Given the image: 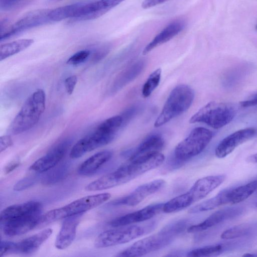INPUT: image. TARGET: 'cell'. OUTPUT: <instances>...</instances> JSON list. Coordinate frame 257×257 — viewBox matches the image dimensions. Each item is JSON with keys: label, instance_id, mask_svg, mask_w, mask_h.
I'll use <instances>...</instances> for the list:
<instances>
[{"label": "cell", "instance_id": "obj_8", "mask_svg": "<svg viewBox=\"0 0 257 257\" xmlns=\"http://www.w3.org/2000/svg\"><path fill=\"white\" fill-rule=\"evenodd\" d=\"M212 137V132L207 128L203 127L193 128L176 147L175 158L185 161L197 156L206 148Z\"/></svg>", "mask_w": 257, "mask_h": 257}, {"label": "cell", "instance_id": "obj_26", "mask_svg": "<svg viewBox=\"0 0 257 257\" xmlns=\"http://www.w3.org/2000/svg\"><path fill=\"white\" fill-rule=\"evenodd\" d=\"M33 43L34 40L32 39H22L1 45L0 61L26 49Z\"/></svg>", "mask_w": 257, "mask_h": 257}, {"label": "cell", "instance_id": "obj_1", "mask_svg": "<svg viewBox=\"0 0 257 257\" xmlns=\"http://www.w3.org/2000/svg\"><path fill=\"white\" fill-rule=\"evenodd\" d=\"M164 161L165 156L161 152L128 160L116 170L88 184L85 189L88 191H100L123 184L158 167Z\"/></svg>", "mask_w": 257, "mask_h": 257}, {"label": "cell", "instance_id": "obj_24", "mask_svg": "<svg viewBox=\"0 0 257 257\" xmlns=\"http://www.w3.org/2000/svg\"><path fill=\"white\" fill-rule=\"evenodd\" d=\"M257 191V180L236 188L228 189L229 204L241 202Z\"/></svg>", "mask_w": 257, "mask_h": 257}, {"label": "cell", "instance_id": "obj_4", "mask_svg": "<svg viewBox=\"0 0 257 257\" xmlns=\"http://www.w3.org/2000/svg\"><path fill=\"white\" fill-rule=\"evenodd\" d=\"M46 94L42 89H38L27 99L22 108L11 122L9 132L18 135L34 127L44 112Z\"/></svg>", "mask_w": 257, "mask_h": 257}, {"label": "cell", "instance_id": "obj_9", "mask_svg": "<svg viewBox=\"0 0 257 257\" xmlns=\"http://www.w3.org/2000/svg\"><path fill=\"white\" fill-rule=\"evenodd\" d=\"M145 233L144 227L138 225H126L105 230L100 233L94 241L96 248H105L128 242Z\"/></svg>", "mask_w": 257, "mask_h": 257}, {"label": "cell", "instance_id": "obj_7", "mask_svg": "<svg viewBox=\"0 0 257 257\" xmlns=\"http://www.w3.org/2000/svg\"><path fill=\"white\" fill-rule=\"evenodd\" d=\"M236 113V108L231 103L211 101L190 117L189 122L204 123L213 128L218 129L231 122Z\"/></svg>", "mask_w": 257, "mask_h": 257}, {"label": "cell", "instance_id": "obj_13", "mask_svg": "<svg viewBox=\"0 0 257 257\" xmlns=\"http://www.w3.org/2000/svg\"><path fill=\"white\" fill-rule=\"evenodd\" d=\"M165 184V181L163 179L150 181L138 186L127 195L113 201L111 204L113 205L136 206L149 196L160 190Z\"/></svg>", "mask_w": 257, "mask_h": 257}, {"label": "cell", "instance_id": "obj_20", "mask_svg": "<svg viewBox=\"0 0 257 257\" xmlns=\"http://www.w3.org/2000/svg\"><path fill=\"white\" fill-rule=\"evenodd\" d=\"M52 232L51 228H48L16 243L14 252L30 254L36 251L49 238Z\"/></svg>", "mask_w": 257, "mask_h": 257}, {"label": "cell", "instance_id": "obj_32", "mask_svg": "<svg viewBox=\"0 0 257 257\" xmlns=\"http://www.w3.org/2000/svg\"><path fill=\"white\" fill-rule=\"evenodd\" d=\"M90 54V51L87 50L79 51L71 56L67 61L69 65H76L85 61Z\"/></svg>", "mask_w": 257, "mask_h": 257}, {"label": "cell", "instance_id": "obj_25", "mask_svg": "<svg viewBox=\"0 0 257 257\" xmlns=\"http://www.w3.org/2000/svg\"><path fill=\"white\" fill-rule=\"evenodd\" d=\"M228 189L220 192L212 198L204 201L190 208L189 213H197L214 209L220 206L229 204Z\"/></svg>", "mask_w": 257, "mask_h": 257}, {"label": "cell", "instance_id": "obj_42", "mask_svg": "<svg viewBox=\"0 0 257 257\" xmlns=\"http://www.w3.org/2000/svg\"><path fill=\"white\" fill-rule=\"evenodd\" d=\"M247 160L249 162L257 163V153L250 156Z\"/></svg>", "mask_w": 257, "mask_h": 257}, {"label": "cell", "instance_id": "obj_31", "mask_svg": "<svg viewBox=\"0 0 257 257\" xmlns=\"http://www.w3.org/2000/svg\"><path fill=\"white\" fill-rule=\"evenodd\" d=\"M67 169L66 166L64 165L50 172L44 178V184H52L59 181L65 176Z\"/></svg>", "mask_w": 257, "mask_h": 257}, {"label": "cell", "instance_id": "obj_6", "mask_svg": "<svg viewBox=\"0 0 257 257\" xmlns=\"http://www.w3.org/2000/svg\"><path fill=\"white\" fill-rule=\"evenodd\" d=\"M111 197L103 193L83 197L63 207L50 210L41 216L40 224L50 223L70 216L82 214L107 201Z\"/></svg>", "mask_w": 257, "mask_h": 257}, {"label": "cell", "instance_id": "obj_45", "mask_svg": "<svg viewBox=\"0 0 257 257\" xmlns=\"http://www.w3.org/2000/svg\"><path fill=\"white\" fill-rule=\"evenodd\" d=\"M255 207L257 208V202L255 204Z\"/></svg>", "mask_w": 257, "mask_h": 257}, {"label": "cell", "instance_id": "obj_17", "mask_svg": "<svg viewBox=\"0 0 257 257\" xmlns=\"http://www.w3.org/2000/svg\"><path fill=\"white\" fill-rule=\"evenodd\" d=\"M243 212V209L233 207L220 209L215 211L202 222L189 226V233L201 232L211 228L221 222L237 217Z\"/></svg>", "mask_w": 257, "mask_h": 257}, {"label": "cell", "instance_id": "obj_30", "mask_svg": "<svg viewBox=\"0 0 257 257\" xmlns=\"http://www.w3.org/2000/svg\"><path fill=\"white\" fill-rule=\"evenodd\" d=\"M250 229L246 224L236 225L224 230L220 235L223 239H231L246 235Z\"/></svg>", "mask_w": 257, "mask_h": 257}, {"label": "cell", "instance_id": "obj_37", "mask_svg": "<svg viewBox=\"0 0 257 257\" xmlns=\"http://www.w3.org/2000/svg\"><path fill=\"white\" fill-rule=\"evenodd\" d=\"M125 0H99L102 9L107 13Z\"/></svg>", "mask_w": 257, "mask_h": 257}, {"label": "cell", "instance_id": "obj_22", "mask_svg": "<svg viewBox=\"0 0 257 257\" xmlns=\"http://www.w3.org/2000/svg\"><path fill=\"white\" fill-rule=\"evenodd\" d=\"M164 145V141L158 134H152L145 138L136 148L129 160L160 152Z\"/></svg>", "mask_w": 257, "mask_h": 257}, {"label": "cell", "instance_id": "obj_11", "mask_svg": "<svg viewBox=\"0 0 257 257\" xmlns=\"http://www.w3.org/2000/svg\"><path fill=\"white\" fill-rule=\"evenodd\" d=\"M50 9H40L27 13L9 30L1 34L0 40L3 41L17 35L31 28L50 23L49 13Z\"/></svg>", "mask_w": 257, "mask_h": 257}, {"label": "cell", "instance_id": "obj_19", "mask_svg": "<svg viewBox=\"0 0 257 257\" xmlns=\"http://www.w3.org/2000/svg\"><path fill=\"white\" fill-rule=\"evenodd\" d=\"M81 216L80 214L65 218L55 240V245L57 248L64 249L72 243L76 236Z\"/></svg>", "mask_w": 257, "mask_h": 257}, {"label": "cell", "instance_id": "obj_10", "mask_svg": "<svg viewBox=\"0 0 257 257\" xmlns=\"http://www.w3.org/2000/svg\"><path fill=\"white\" fill-rule=\"evenodd\" d=\"M41 210L42 204L36 201L9 206L1 213V224L40 218Z\"/></svg>", "mask_w": 257, "mask_h": 257}, {"label": "cell", "instance_id": "obj_18", "mask_svg": "<svg viewBox=\"0 0 257 257\" xmlns=\"http://www.w3.org/2000/svg\"><path fill=\"white\" fill-rule=\"evenodd\" d=\"M185 25V22L180 20L170 23L145 47L143 55L147 54L154 48L174 38L183 30Z\"/></svg>", "mask_w": 257, "mask_h": 257}, {"label": "cell", "instance_id": "obj_12", "mask_svg": "<svg viewBox=\"0 0 257 257\" xmlns=\"http://www.w3.org/2000/svg\"><path fill=\"white\" fill-rule=\"evenodd\" d=\"M114 138V136L95 130L77 142L70 151V157L73 159L79 158L88 152L108 144Z\"/></svg>", "mask_w": 257, "mask_h": 257}, {"label": "cell", "instance_id": "obj_41", "mask_svg": "<svg viewBox=\"0 0 257 257\" xmlns=\"http://www.w3.org/2000/svg\"><path fill=\"white\" fill-rule=\"evenodd\" d=\"M20 164L19 161H14L9 163L5 168V172L6 174L9 173L16 169Z\"/></svg>", "mask_w": 257, "mask_h": 257}, {"label": "cell", "instance_id": "obj_27", "mask_svg": "<svg viewBox=\"0 0 257 257\" xmlns=\"http://www.w3.org/2000/svg\"><path fill=\"white\" fill-rule=\"evenodd\" d=\"M123 119L121 116H113L104 120L100 123L97 126L95 130L115 137L117 133L121 127Z\"/></svg>", "mask_w": 257, "mask_h": 257}, {"label": "cell", "instance_id": "obj_44", "mask_svg": "<svg viewBox=\"0 0 257 257\" xmlns=\"http://www.w3.org/2000/svg\"><path fill=\"white\" fill-rule=\"evenodd\" d=\"M50 1L54 2V1H59L61 0H50Z\"/></svg>", "mask_w": 257, "mask_h": 257}, {"label": "cell", "instance_id": "obj_38", "mask_svg": "<svg viewBox=\"0 0 257 257\" xmlns=\"http://www.w3.org/2000/svg\"><path fill=\"white\" fill-rule=\"evenodd\" d=\"M13 144V140L10 135H7L0 138V150L2 153Z\"/></svg>", "mask_w": 257, "mask_h": 257}, {"label": "cell", "instance_id": "obj_21", "mask_svg": "<svg viewBox=\"0 0 257 257\" xmlns=\"http://www.w3.org/2000/svg\"><path fill=\"white\" fill-rule=\"evenodd\" d=\"M112 152L109 150L99 152L83 162L77 169L81 176H90L94 174L112 157Z\"/></svg>", "mask_w": 257, "mask_h": 257}, {"label": "cell", "instance_id": "obj_35", "mask_svg": "<svg viewBox=\"0 0 257 257\" xmlns=\"http://www.w3.org/2000/svg\"><path fill=\"white\" fill-rule=\"evenodd\" d=\"M77 82V77L76 75H71L65 80V89L68 94L73 93Z\"/></svg>", "mask_w": 257, "mask_h": 257}, {"label": "cell", "instance_id": "obj_23", "mask_svg": "<svg viewBox=\"0 0 257 257\" xmlns=\"http://www.w3.org/2000/svg\"><path fill=\"white\" fill-rule=\"evenodd\" d=\"M41 217L27 221L2 224L1 225L4 233L8 236H15L25 234L40 224Z\"/></svg>", "mask_w": 257, "mask_h": 257}, {"label": "cell", "instance_id": "obj_36", "mask_svg": "<svg viewBox=\"0 0 257 257\" xmlns=\"http://www.w3.org/2000/svg\"><path fill=\"white\" fill-rule=\"evenodd\" d=\"M16 243L7 240H2L1 242L0 256H3L8 252L14 251Z\"/></svg>", "mask_w": 257, "mask_h": 257}, {"label": "cell", "instance_id": "obj_39", "mask_svg": "<svg viewBox=\"0 0 257 257\" xmlns=\"http://www.w3.org/2000/svg\"><path fill=\"white\" fill-rule=\"evenodd\" d=\"M168 1L169 0H144L142 4V7L147 9L163 4Z\"/></svg>", "mask_w": 257, "mask_h": 257}, {"label": "cell", "instance_id": "obj_3", "mask_svg": "<svg viewBox=\"0 0 257 257\" xmlns=\"http://www.w3.org/2000/svg\"><path fill=\"white\" fill-rule=\"evenodd\" d=\"M224 175L208 176L197 180L186 193L164 203L163 211L170 213L187 208L202 200L219 186L225 180Z\"/></svg>", "mask_w": 257, "mask_h": 257}, {"label": "cell", "instance_id": "obj_40", "mask_svg": "<svg viewBox=\"0 0 257 257\" xmlns=\"http://www.w3.org/2000/svg\"><path fill=\"white\" fill-rule=\"evenodd\" d=\"M242 107H247L257 105V93L249 100H244L240 102Z\"/></svg>", "mask_w": 257, "mask_h": 257}, {"label": "cell", "instance_id": "obj_16", "mask_svg": "<svg viewBox=\"0 0 257 257\" xmlns=\"http://www.w3.org/2000/svg\"><path fill=\"white\" fill-rule=\"evenodd\" d=\"M70 145L69 141L59 143L45 155L33 163L30 169L36 172L43 173L52 169L63 158Z\"/></svg>", "mask_w": 257, "mask_h": 257}, {"label": "cell", "instance_id": "obj_14", "mask_svg": "<svg viewBox=\"0 0 257 257\" xmlns=\"http://www.w3.org/2000/svg\"><path fill=\"white\" fill-rule=\"evenodd\" d=\"M256 133L254 127H247L236 131L224 138L216 146L215 156L223 158L230 154L240 145L253 137Z\"/></svg>", "mask_w": 257, "mask_h": 257}, {"label": "cell", "instance_id": "obj_43", "mask_svg": "<svg viewBox=\"0 0 257 257\" xmlns=\"http://www.w3.org/2000/svg\"><path fill=\"white\" fill-rule=\"evenodd\" d=\"M255 29L256 30V31H257V23L255 24Z\"/></svg>", "mask_w": 257, "mask_h": 257}, {"label": "cell", "instance_id": "obj_29", "mask_svg": "<svg viewBox=\"0 0 257 257\" xmlns=\"http://www.w3.org/2000/svg\"><path fill=\"white\" fill-rule=\"evenodd\" d=\"M161 72V69L158 68L149 75L142 88V93L144 97H149L158 86Z\"/></svg>", "mask_w": 257, "mask_h": 257}, {"label": "cell", "instance_id": "obj_15", "mask_svg": "<svg viewBox=\"0 0 257 257\" xmlns=\"http://www.w3.org/2000/svg\"><path fill=\"white\" fill-rule=\"evenodd\" d=\"M164 203L148 205L141 209L116 217L109 224L114 227L130 225L148 220L163 211Z\"/></svg>", "mask_w": 257, "mask_h": 257}, {"label": "cell", "instance_id": "obj_34", "mask_svg": "<svg viewBox=\"0 0 257 257\" xmlns=\"http://www.w3.org/2000/svg\"><path fill=\"white\" fill-rule=\"evenodd\" d=\"M27 0H0V8L2 10L8 11L15 8Z\"/></svg>", "mask_w": 257, "mask_h": 257}, {"label": "cell", "instance_id": "obj_2", "mask_svg": "<svg viewBox=\"0 0 257 257\" xmlns=\"http://www.w3.org/2000/svg\"><path fill=\"white\" fill-rule=\"evenodd\" d=\"M185 227L183 221L168 225L160 231L135 242L116 256H141L161 249L170 244Z\"/></svg>", "mask_w": 257, "mask_h": 257}, {"label": "cell", "instance_id": "obj_5", "mask_svg": "<svg viewBox=\"0 0 257 257\" xmlns=\"http://www.w3.org/2000/svg\"><path fill=\"white\" fill-rule=\"evenodd\" d=\"M194 98V91L190 86L185 84L176 86L169 94L161 113L155 121L154 126H161L183 113L189 108Z\"/></svg>", "mask_w": 257, "mask_h": 257}, {"label": "cell", "instance_id": "obj_28", "mask_svg": "<svg viewBox=\"0 0 257 257\" xmlns=\"http://www.w3.org/2000/svg\"><path fill=\"white\" fill-rule=\"evenodd\" d=\"M223 247L220 244L210 245L196 248L187 254L188 256H214L221 254L223 250Z\"/></svg>", "mask_w": 257, "mask_h": 257}, {"label": "cell", "instance_id": "obj_33", "mask_svg": "<svg viewBox=\"0 0 257 257\" xmlns=\"http://www.w3.org/2000/svg\"><path fill=\"white\" fill-rule=\"evenodd\" d=\"M35 179L32 177H26L19 180L14 186V190L17 191H22L32 186L35 182Z\"/></svg>", "mask_w": 257, "mask_h": 257}]
</instances>
